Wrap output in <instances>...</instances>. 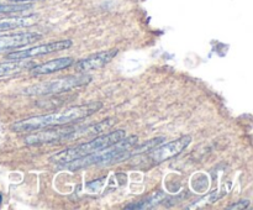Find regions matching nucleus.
I'll use <instances>...</instances> for the list:
<instances>
[{
  "label": "nucleus",
  "mask_w": 253,
  "mask_h": 210,
  "mask_svg": "<svg viewBox=\"0 0 253 210\" xmlns=\"http://www.w3.org/2000/svg\"><path fill=\"white\" fill-rule=\"evenodd\" d=\"M190 142H192L190 136H183V137H179L177 140L172 141V142H168L158 147L157 150H155L151 153L150 158L155 163H161L163 161H167L182 153L190 145Z\"/></svg>",
  "instance_id": "obj_6"
},
{
  "label": "nucleus",
  "mask_w": 253,
  "mask_h": 210,
  "mask_svg": "<svg viewBox=\"0 0 253 210\" xmlns=\"http://www.w3.org/2000/svg\"><path fill=\"white\" fill-rule=\"evenodd\" d=\"M76 128L73 127H66V128H48V130L40 131V132L34 133V135H29L25 138V143L30 146H40V145H47V143H54L58 141L66 140V138H71L72 133Z\"/></svg>",
  "instance_id": "obj_7"
},
{
  "label": "nucleus",
  "mask_w": 253,
  "mask_h": 210,
  "mask_svg": "<svg viewBox=\"0 0 253 210\" xmlns=\"http://www.w3.org/2000/svg\"><path fill=\"white\" fill-rule=\"evenodd\" d=\"M11 2H29V1H35V0H9Z\"/></svg>",
  "instance_id": "obj_17"
},
{
  "label": "nucleus",
  "mask_w": 253,
  "mask_h": 210,
  "mask_svg": "<svg viewBox=\"0 0 253 210\" xmlns=\"http://www.w3.org/2000/svg\"><path fill=\"white\" fill-rule=\"evenodd\" d=\"M74 59L72 57H61V58L51 59V61L46 62L43 64H35L31 69H30V76L31 77H39V76H46V74L54 73V72L62 71V69L68 68L72 66Z\"/></svg>",
  "instance_id": "obj_10"
},
{
  "label": "nucleus",
  "mask_w": 253,
  "mask_h": 210,
  "mask_svg": "<svg viewBox=\"0 0 253 210\" xmlns=\"http://www.w3.org/2000/svg\"><path fill=\"white\" fill-rule=\"evenodd\" d=\"M118 52V49H109V51L91 54V56L77 62L76 66H74V69H76L77 72H89L93 71V69L103 68L104 66H106V64L109 63V62H111L115 58Z\"/></svg>",
  "instance_id": "obj_9"
},
{
  "label": "nucleus",
  "mask_w": 253,
  "mask_h": 210,
  "mask_svg": "<svg viewBox=\"0 0 253 210\" xmlns=\"http://www.w3.org/2000/svg\"><path fill=\"white\" fill-rule=\"evenodd\" d=\"M73 44L72 40H61V41L49 42L46 44H40V46L30 47L25 49H15L5 56L6 61H21V59L34 58V57L43 56V54L53 53V52L63 51V49L69 48Z\"/></svg>",
  "instance_id": "obj_5"
},
{
  "label": "nucleus",
  "mask_w": 253,
  "mask_h": 210,
  "mask_svg": "<svg viewBox=\"0 0 253 210\" xmlns=\"http://www.w3.org/2000/svg\"><path fill=\"white\" fill-rule=\"evenodd\" d=\"M163 198H165V195L162 193H156V194H152L148 198H146L142 202L136 203L133 205H128V207H126V209H148V208H152L155 205L160 204Z\"/></svg>",
  "instance_id": "obj_13"
},
{
  "label": "nucleus",
  "mask_w": 253,
  "mask_h": 210,
  "mask_svg": "<svg viewBox=\"0 0 253 210\" xmlns=\"http://www.w3.org/2000/svg\"><path fill=\"white\" fill-rule=\"evenodd\" d=\"M137 142L136 136L131 137H125L116 142L115 145L111 146L110 150H101L99 152H94L91 155L85 156V157L78 158V160L71 161L68 163H64V167L68 169H79V168L88 167L91 165H111L114 162H120V161L126 160L131 156L128 148Z\"/></svg>",
  "instance_id": "obj_3"
},
{
  "label": "nucleus",
  "mask_w": 253,
  "mask_h": 210,
  "mask_svg": "<svg viewBox=\"0 0 253 210\" xmlns=\"http://www.w3.org/2000/svg\"><path fill=\"white\" fill-rule=\"evenodd\" d=\"M249 205H250V200H242V202H239L236 203V204L231 205L229 209H246V208H249Z\"/></svg>",
  "instance_id": "obj_16"
},
{
  "label": "nucleus",
  "mask_w": 253,
  "mask_h": 210,
  "mask_svg": "<svg viewBox=\"0 0 253 210\" xmlns=\"http://www.w3.org/2000/svg\"><path fill=\"white\" fill-rule=\"evenodd\" d=\"M1 202H2V195L0 194V204H1Z\"/></svg>",
  "instance_id": "obj_18"
},
{
  "label": "nucleus",
  "mask_w": 253,
  "mask_h": 210,
  "mask_svg": "<svg viewBox=\"0 0 253 210\" xmlns=\"http://www.w3.org/2000/svg\"><path fill=\"white\" fill-rule=\"evenodd\" d=\"M37 15H29V16H15L0 19V31H9V30L20 29V27L32 26L37 22Z\"/></svg>",
  "instance_id": "obj_12"
},
{
  "label": "nucleus",
  "mask_w": 253,
  "mask_h": 210,
  "mask_svg": "<svg viewBox=\"0 0 253 210\" xmlns=\"http://www.w3.org/2000/svg\"><path fill=\"white\" fill-rule=\"evenodd\" d=\"M125 136L126 132L124 130H116L114 131V132L100 135L98 136V137L93 138V140L88 141V142L76 146V147L66 148V150L54 153V155L51 156V158H49V162L54 163V165L62 166L64 165V163L71 162V161L85 157V156L91 155V153L94 152L106 150V148L111 147V146L115 145V143L119 142L120 140H123Z\"/></svg>",
  "instance_id": "obj_2"
},
{
  "label": "nucleus",
  "mask_w": 253,
  "mask_h": 210,
  "mask_svg": "<svg viewBox=\"0 0 253 210\" xmlns=\"http://www.w3.org/2000/svg\"><path fill=\"white\" fill-rule=\"evenodd\" d=\"M41 39V34H37V32L1 35L0 36V52L7 51V49H20L21 47L30 46Z\"/></svg>",
  "instance_id": "obj_8"
},
{
  "label": "nucleus",
  "mask_w": 253,
  "mask_h": 210,
  "mask_svg": "<svg viewBox=\"0 0 253 210\" xmlns=\"http://www.w3.org/2000/svg\"><path fill=\"white\" fill-rule=\"evenodd\" d=\"M101 108H103L101 103H91L74 106V108H69L67 110L58 111V113L32 116V118L14 123L11 125V130L15 132H30V131L43 130V128L53 127V126H61L64 124H71L73 121H79L82 119L88 118V116L98 113Z\"/></svg>",
  "instance_id": "obj_1"
},
{
  "label": "nucleus",
  "mask_w": 253,
  "mask_h": 210,
  "mask_svg": "<svg viewBox=\"0 0 253 210\" xmlns=\"http://www.w3.org/2000/svg\"><path fill=\"white\" fill-rule=\"evenodd\" d=\"M30 5H17L15 2L14 5H2L0 4V14H6V12H15V11H22V10L29 9Z\"/></svg>",
  "instance_id": "obj_15"
},
{
  "label": "nucleus",
  "mask_w": 253,
  "mask_h": 210,
  "mask_svg": "<svg viewBox=\"0 0 253 210\" xmlns=\"http://www.w3.org/2000/svg\"><path fill=\"white\" fill-rule=\"evenodd\" d=\"M90 76H69L66 78L53 79L44 83L35 84L30 88L25 89V93L29 95H49V94H59L63 91L72 90L74 88L86 85L90 83Z\"/></svg>",
  "instance_id": "obj_4"
},
{
  "label": "nucleus",
  "mask_w": 253,
  "mask_h": 210,
  "mask_svg": "<svg viewBox=\"0 0 253 210\" xmlns=\"http://www.w3.org/2000/svg\"><path fill=\"white\" fill-rule=\"evenodd\" d=\"M35 64L29 62L27 59H21V61H9L6 63H0V78L5 77H12L21 74L22 72L30 71Z\"/></svg>",
  "instance_id": "obj_11"
},
{
  "label": "nucleus",
  "mask_w": 253,
  "mask_h": 210,
  "mask_svg": "<svg viewBox=\"0 0 253 210\" xmlns=\"http://www.w3.org/2000/svg\"><path fill=\"white\" fill-rule=\"evenodd\" d=\"M166 138L165 137H156L152 138V140L147 141V142L143 143L142 146H138V148H136L133 152L137 153V152H143V151H148V150H152V148L157 147L158 145H161L162 142H165Z\"/></svg>",
  "instance_id": "obj_14"
}]
</instances>
